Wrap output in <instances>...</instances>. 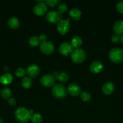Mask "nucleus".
<instances>
[{"mask_svg":"<svg viewBox=\"0 0 123 123\" xmlns=\"http://www.w3.org/2000/svg\"><path fill=\"white\" fill-rule=\"evenodd\" d=\"M4 70L5 72H7V71L8 70V66H4Z\"/></svg>","mask_w":123,"mask_h":123,"instance_id":"33","label":"nucleus"},{"mask_svg":"<svg viewBox=\"0 0 123 123\" xmlns=\"http://www.w3.org/2000/svg\"><path fill=\"white\" fill-rule=\"evenodd\" d=\"M33 114V111L32 109L28 110L24 107H20L15 111L14 116L19 122L25 123L30 120V117Z\"/></svg>","mask_w":123,"mask_h":123,"instance_id":"1","label":"nucleus"},{"mask_svg":"<svg viewBox=\"0 0 123 123\" xmlns=\"http://www.w3.org/2000/svg\"><path fill=\"white\" fill-rule=\"evenodd\" d=\"M39 67L36 64H32L28 66L26 70V74L30 78H36L39 74Z\"/></svg>","mask_w":123,"mask_h":123,"instance_id":"11","label":"nucleus"},{"mask_svg":"<svg viewBox=\"0 0 123 123\" xmlns=\"http://www.w3.org/2000/svg\"><path fill=\"white\" fill-rule=\"evenodd\" d=\"M120 41L121 42V43L123 44V34L120 37Z\"/></svg>","mask_w":123,"mask_h":123,"instance_id":"34","label":"nucleus"},{"mask_svg":"<svg viewBox=\"0 0 123 123\" xmlns=\"http://www.w3.org/2000/svg\"><path fill=\"white\" fill-rule=\"evenodd\" d=\"M59 50V52L62 55L67 56V55L72 54V52H73V47L71 45V43L65 42V43H63L62 44H60Z\"/></svg>","mask_w":123,"mask_h":123,"instance_id":"10","label":"nucleus"},{"mask_svg":"<svg viewBox=\"0 0 123 123\" xmlns=\"http://www.w3.org/2000/svg\"><path fill=\"white\" fill-rule=\"evenodd\" d=\"M113 30L115 34L118 35L123 34V20H119L115 22L113 26Z\"/></svg>","mask_w":123,"mask_h":123,"instance_id":"17","label":"nucleus"},{"mask_svg":"<svg viewBox=\"0 0 123 123\" xmlns=\"http://www.w3.org/2000/svg\"><path fill=\"white\" fill-rule=\"evenodd\" d=\"M86 58V53L83 49H76L71 54V59L75 63H82Z\"/></svg>","mask_w":123,"mask_h":123,"instance_id":"4","label":"nucleus"},{"mask_svg":"<svg viewBox=\"0 0 123 123\" xmlns=\"http://www.w3.org/2000/svg\"><path fill=\"white\" fill-rule=\"evenodd\" d=\"M30 120L34 123H41L42 121V117L39 114H33L30 117Z\"/></svg>","mask_w":123,"mask_h":123,"instance_id":"22","label":"nucleus"},{"mask_svg":"<svg viewBox=\"0 0 123 123\" xmlns=\"http://www.w3.org/2000/svg\"><path fill=\"white\" fill-rule=\"evenodd\" d=\"M120 37L121 36L117 34H114L111 37V40L113 43H118V42L120 41Z\"/></svg>","mask_w":123,"mask_h":123,"instance_id":"29","label":"nucleus"},{"mask_svg":"<svg viewBox=\"0 0 123 123\" xmlns=\"http://www.w3.org/2000/svg\"><path fill=\"white\" fill-rule=\"evenodd\" d=\"M70 20L69 19H67L66 20H62L59 24H57L58 32L62 35H65L67 34L69 31L70 30Z\"/></svg>","mask_w":123,"mask_h":123,"instance_id":"7","label":"nucleus"},{"mask_svg":"<svg viewBox=\"0 0 123 123\" xmlns=\"http://www.w3.org/2000/svg\"><path fill=\"white\" fill-rule=\"evenodd\" d=\"M12 80H13V76L12 74L8 73L3 74L0 78V83L4 85L11 84Z\"/></svg>","mask_w":123,"mask_h":123,"instance_id":"15","label":"nucleus"},{"mask_svg":"<svg viewBox=\"0 0 123 123\" xmlns=\"http://www.w3.org/2000/svg\"><path fill=\"white\" fill-rule=\"evenodd\" d=\"M0 123H3V120L1 118H0Z\"/></svg>","mask_w":123,"mask_h":123,"instance_id":"35","label":"nucleus"},{"mask_svg":"<svg viewBox=\"0 0 123 123\" xmlns=\"http://www.w3.org/2000/svg\"><path fill=\"white\" fill-rule=\"evenodd\" d=\"M80 97L83 102H89L90 99V95L88 92L84 91V92H82Z\"/></svg>","mask_w":123,"mask_h":123,"instance_id":"26","label":"nucleus"},{"mask_svg":"<svg viewBox=\"0 0 123 123\" xmlns=\"http://www.w3.org/2000/svg\"><path fill=\"white\" fill-rule=\"evenodd\" d=\"M82 44V40L78 36H75L71 40V45L73 48L79 49Z\"/></svg>","mask_w":123,"mask_h":123,"instance_id":"19","label":"nucleus"},{"mask_svg":"<svg viewBox=\"0 0 123 123\" xmlns=\"http://www.w3.org/2000/svg\"><path fill=\"white\" fill-rule=\"evenodd\" d=\"M25 74H26V71L23 69L22 68H20V67L17 68L15 71V75L19 78L24 77L25 75Z\"/></svg>","mask_w":123,"mask_h":123,"instance_id":"25","label":"nucleus"},{"mask_svg":"<svg viewBox=\"0 0 123 123\" xmlns=\"http://www.w3.org/2000/svg\"><path fill=\"white\" fill-rule=\"evenodd\" d=\"M102 68L103 65L100 61H94L90 66V71L94 73H99L102 71Z\"/></svg>","mask_w":123,"mask_h":123,"instance_id":"13","label":"nucleus"},{"mask_svg":"<svg viewBox=\"0 0 123 123\" xmlns=\"http://www.w3.org/2000/svg\"><path fill=\"white\" fill-rule=\"evenodd\" d=\"M55 78L59 82H67L69 80V75L66 73L61 72V73H58L57 75L56 76Z\"/></svg>","mask_w":123,"mask_h":123,"instance_id":"20","label":"nucleus"},{"mask_svg":"<svg viewBox=\"0 0 123 123\" xmlns=\"http://www.w3.org/2000/svg\"><path fill=\"white\" fill-rule=\"evenodd\" d=\"M32 85V80L31 78L28 77H25L22 80V86L25 89H28L31 88Z\"/></svg>","mask_w":123,"mask_h":123,"instance_id":"21","label":"nucleus"},{"mask_svg":"<svg viewBox=\"0 0 123 123\" xmlns=\"http://www.w3.org/2000/svg\"><path fill=\"white\" fill-rule=\"evenodd\" d=\"M40 49L45 55L51 54L54 50V46L50 41L43 40L40 43Z\"/></svg>","mask_w":123,"mask_h":123,"instance_id":"5","label":"nucleus"},{"mask_svg":"<svg viewBox=\"0 0 123 123\" xmlns=\"http://www.w3.org/2000/svg\"><path fill=\"white\" fill-rule=\"evenodd\" d=\"M48 9V6L46 4L45 1H39V3H37L34 6L33 9L34 13L36 15L41 16L46 13Z\"/></svg>","mask_w":123,"mask_h":123,"instance_id":"8","label":"nucleus"},{"mask_svg":"<svg viewBox=\"0 0 123 123\" xmlns=\"http://www.w3.org/2000/svg\"><path fill=\"white\" fill-rule=\"evenodd\" d=\"M41 43L39 38L36 36H33L29 40V44L31 47H36Z\"/></svg>","mask_w":123,"mask_h":123,"instance_id":"24","label":"nucleus"},{"mask_svg":"<svg viewBox=\"0 0 123 123\" xmlns=\"http://www.w3.org/2000/svg\"><path fill=\"white\" fill-rule=\"evenodd\" d=\"M62 16L59 12L51 11L48 12L46 15V19L48 22L53 24H59L62 20Z\"/></svg>","mask_w":123,"mask_h":123,"instance_id":"6","label":"nucleus"},{"mask_svg":"<svg viewBox=\"0 0 123 123\" xmlns=\"http://www.w3.org/2000/svg\"><path fill=\"white\" fill-rule=\"evenodd\" d=\"M109 56L112 62L120 63L123 61V49L119 48H115L111 49Z\"/></svg>","mask_w":123,"mask_h":123,"instance_id":"2","label":"nucleus"},{"mask_svg":"<svg viewBox=\"0 0 123 123\" xmlns=\"http://www.w3.org/2000/svg\"><path fill=\"white\" fill-rule=\"evenodd\" d=\"M19 21L18 18L12 17L9 19L8 21V25L11 28L16 29L19 26Z\"/></svg>","mask_w":123,"mask_h":123,"instance_id":"18","label":"nucleus"},{"mask_svg":"<svg viewBox=\"0 0 123 123\" xmlns=\"http://www.w3.org/2000/svg\"><path fill=\"white\" fill-rule=\"evenodd\" d=\"M39 38L40 42H42V41L43 40H46V39H47V36H46L44 34H41V36H39Z\"/></svg>","mask_w":123,"mask_h":123,"instance_id":"32","label":"nucleus"},{"mask_svg":"<svg viewBox=\"0 0 123 123\" xmlns=\"http://www.w3.org/2000/svg\"><path fill=\"white\" fill-rule=\"evenodd\" d=\"M57 9H58V12H59L60 14H62V13H65V12L67 11L68 7L66 6V5L65 4L63 3V4H60L59 6H58Z\"/></svg>","mask_w":123,"mask_h":123,"instance_id":"27","label":"nucleus"},{"mask_svg":"<svg viewBox=\"0 0 123 123\" xmlns=\"http://www.w3.org/2000/svg\"><path fill=\"white\" fill-rule=\"evenodd\" d=\"M67 91L69 93L71 96H73V97H76L81 93L82 90H81V88L79 85L74 84V83H72V84H70L68 85Z\"/></svg>","mask_w":123,"mask_h":123,"instance_id":"12","label":"nucleus"},{"mask_svg":"<svg viewBox=\"0 0 123 123\" xmlns=\"http://www.w3.org/2000/svg\"><path fill=\"white\" fill-rule=\"evenodd\" d=\"M12 91L8 88H4L1 91V96L5 100H7L11 97Z\"/></svg>","mask_w":123,"mask_h":123,"instance_id":"23","label":"nucleus"},{"mask_svg":"<svg viewBox=\"0 0 123 123\" xmlns=\"http://www.w3.org/2000/svg\"><path fill=\"white\" fill-rule=\"evenodd\" d=\"M8 103L10 106H14L16 103V100L14 98H9L8 100Z\"/></svg>","mask_w":123,"mask_h":123,"instance_id":"31","label":"nucleus"},{"mask_svg":"<svg viewBox=\"0 0 123 123\" xmlns=\"http://www.w3.org/2000/svg\"><path fill=\"white\" fill-rule=\"evenodd\" d=\"M55 81V77L53 76L52 74H45L43 75L41 78V84L43 86L46 87H51L52 86H54V83Z\"/></svg>","mask_w":123,"mask_h":123,"instance_id":"9","label":"nucleus"},{"mask_svg":"<svg viewBox=\"0 0 123 123\" xmlns=\"http://www.w3.org/2000/svg\"><path fill=\"white\" fill-rule=\"evenodd\" d=\"M67 90L66 88L62 84H55L52 88V94L57 98H65L67 94Z\"/></svg>","mask_w":123,"mask_h":123,"instance_id":"3","label":"nucleus"},{"mask_svg":"<svg viewBox=\"0 0 123 123\" xmlns=\"http://www.w3.org/2000/svg\"><path fill=\"white\" fill-rule=\"evenodd\" d=\"M60 1L59 0H47V1H45L46 4L47 6H49L51 7H55L56 5H57L59 3Z\"/></svg>","mask_w":123,"mask_h":123,"instance_id":"28","label":"nucleus"},{"mask_svg":"<svg viewBox=\"0 0 123 123\" xmlns=\"http://www.w3.org/2000/svg\"><path fill=\"white\" fill-rule=\"evenodd\" d=\"M69 16L71 19L75 20H78L80 19L81 16H82V13L78 8H74L70 10Z\"/></svg>","mask_w":123,"mask_h":123,"instance_id":"16","label":"nucleus"},{"mask_svg":"<svg viewBox=\"0 0 123 123\" xmlns=\"http://www.w3.org/2000/svg\"><path fill=\"white\" fill-rule=\"evenodd\" d=\"M114 89V84L111 82H107L105 83L102 88V92L106 95H110L113 93Z\"/></svg>","mask_w":123,"mask_h":123,"instance_id":"14","label":"nucleus"},{"mask_svg":"<svg viewBox=\"0 0 123 123\" xmlns=\"http://www.w3.org/2000/svg\"><path fill=\"white\" fill-rule=\"evenodd\" d=\"M116 9L118 12L123 14V1H119L116 5Z\"/></svg>","mask_w":123,"mask_h":123,"instance_id":"30","label":"nucleus"}]
</instances>
